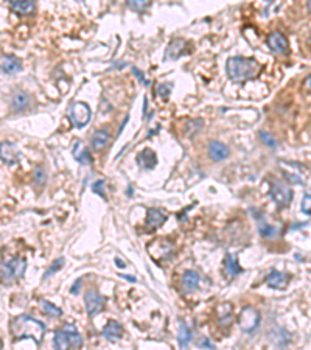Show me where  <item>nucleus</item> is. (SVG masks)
Listing matches in <instances>:
<instances>
[{
    "label": "nucleus",
    "instance_id": "1",
    "mask_svg": "<svg viewBox=\"0 0 311 350\" xmlns=\"http://www.w3.org/2000/svg\"><path fill=\"white\" fill-rule=\"evenodd\" d=\"M260 64L254 58H244V56H232L228 60L226 70L232 81L244 82L248 80L256 78L260 72Z\"/></svg>",
    "mask_w": 311,
    "mask_h": 350
},
{
    "label": "nucleus",
    "instance_id": "2",
    "mask_svg": "<svg viewBox=\"0 0 311 350\" xmlns=\"http://www.w3.org/2000/svg\"><path fill=\"white\" fill-rule=\"evenodd\" d=\"M44 333H46L44 324L32 316L22 314L16 319H12V322H11V334L14 336V340L30 338L39 346Z\"/></svg>",
    "mask_w": 311,
    "mask_h": 350
},
{
    "label": "nucleus",
    "instance_id": "3",
    "mask_svg": "<svg viewBox=\"0 0 311 350\" xmlns=\"http://www.w3.org/2000/svg\"><path fill=\"white\" fill-rule=\"evenodd\" d=\"M53 346L60 350L80 348L82 346V338L74 324H67L62 328L56 330L54 338H53Z\"/></svg>",
    "mask_w": 311,
    "mask_h": 350
},
{
    "label": "nucleus",
    "instance_id": "4",
    "mask_svg": "<svg viewBox=\"0 0 311 350\" xmlns=\"http://www.w3.org/2000/svg\"><path fill=\"white\" fill-rule=\"evenodd\" d=\"M26 270V262L24 257H14L8 262L0 264V282L2 284H14L22 278Z\"/></svg>",
    "mask_w": 311,
    "mask_h": 350
},
{
    "label": "nucleus",
    "instance_id": "5",
    "mask_svg": "<svg viewBox=\"0 0 311 350\" xmlns=\"http://www.w3.org/2000/svg\"><path fill=\"white\" fill-rule=\"evenodd\" d=\"M260 320H262V314L258 310H256L254 306H246L240 313V327H242L243 332L246 333H252L256 332L260 326Z\"/></svg>",
    "mask_w": 311,
    "mask_h": 350
},
{
    "label": "nucleus",
    "instance_id": "6",
    "mask_svg": "<svg viewBox=\"0 0 311 350\" xmlns=\"http://www.w3.org/2000/svg\"><path fill=\"white\" fill-rule=\"evenodd\" d=\"M70 120L74 122L76 128H84L90 120V108L88 103L78 102L70 108Z\"/></svg>",
    "mask_w": 311,
    "mask_h": 350
},
{
    "label": "nucleus",
    "instance_id": "7",
    "mask_svg": "<svg viewBox=\"0 0 311 350\" xmlns=\"http://www.w3.org/2000/svg\"><path fill=\"white\" fill-rule=\"evenodd\" d=\"M84 304H86L88 314L89 316H96L98 313L103 312L104 298L96 290H89L86 294H84Z\"/></svg>",
    "mask_w": 311,
    "mask_h": 350
},
{
    "label": "nucleus",
    "instance_id": "8",
    "mask_svg": "<svg viewBox=\"0 0 311 350\" xmlns=\"http://www.w3.org/2000/svg\"><path fill=\"white\" fill-rule=\"evenodd\" d=\"M266 44L268 47L271 48L272 53L280 54V56H285L290 52V44H288V39L282 34L280 32H272L266 39Z\"/></svg>",
    "mask_w": 311,
    "mask_h": 350
},
{
    "label": "nucleus",
    "instance_id": "9",
    "mask_svg": "<svg viewBox=\"0 0 311 350\" xmlns=\"http://www.w3.org/2000/svg\"><path fill=\"white\" fill-rule=\"evenodd\" d=\"M270 194H271V198L272 201L280 206V207H285L291 202L292 200V190L290 187H285V186H282L278 184V182H272V186H271V190H270Z\"/></svg>",
    "mask_w": 311,
    "mask_h": 350
},
{
    "label": "nucleus",
    "instance_id": "10",
    "mask_svg": "<svg viewBox=\"0 0 311 350\" xmlns=\"http://www.w3.org/2000/svg\"><path fill=\"white\" fill-rule=\"evenodd\" d=\"M207 151H208L210 159L215 160V162H221L224 159H228L229 154H230V150L228 148V145H224L222 142H218V140H212L207 146Z\"/></svg>",
    "mask_w": 311,
    "mask_h": 350
},
{
    "label": "nucleus",
    "instance_id": "11",
    "mask_svg": "<svg viewBox=\"0 0 311 350\" xmlns=\"http://www.w3.org/2000/svg\"><path fill=\"white\" fill-rule=\"evenodd\" d=\"M0 159L6 164H18L20 160V152L12 142H2L0 144Z\"/></svg>",
    "mask_w": 311,
    "mask_h": 350
},
{
    "label": "nucleus",
    "instance_id": "12",
    "mask_svg": "<svg viewBox=\"0 0 311 350\" xmlns=\"http://www.w3.org/2000/svg\"><path fill=\"white\" fill-rule=\"evenodd\" d=\"M6 2L10 4L11 10L20 16H30L36 10L34 0H6Z\"/></svg>",
    "mask_w": 311,
    "mask_h": 350
},
{
    "label": "nucleus",
    "instance_id": "13",
    "mask_svg": "<svg viewBox=\"0 0 311 350\" xmlns=\"http://www.w3.org/2000/svg\"><path fill=\"white\" fill-rule=\"evenodd\" d=\"M0 70L6 75H14L22 70V61L18 56H12V54L4 56V58L0 60Z\"/></svg>",
    "mask_w": 311,
    "mask_h": 350
},
{
    "label": "nucleus",
    "instance_id": "14",
    "mask_svg": "<svg viewBox=\"0 0 311 350\" xmlns=\"http://www.w3.org/2000/svg\"><path fill=\"white\" fill-rule=\"evenodd\" d=\"M30 103H32V95L28 92H16L12 95L11 98V109L14 112H24L28 108H30Z\"/></svg>",
    "mask_w": 311,
    "mask_h": 350
},
{
    "label": "nucleus",
    "instance_id": "15",
    "mask_svg": "<svg viewBox=\"0 0 311 350\" xmlns=\"http://www.w3.org/2000/svg\"><path fill=\"white\" fill-rule=\"evenodd\" d=\"M186 48H187V42H186V40H184V39H173V40L168 44L164 58H165V60L174 61V60L179 58V56L184 54V50H186Z\"/></svg>",
    "mask_w": 311,
    "mask_h": 350
},
{
    "label": "nucleus",
    "instance_id": "16",
    "mask_svg": "<svg viewBox=\"0 0 311 350\" xmlns=\"http://www.w3.org/2000/svg\"><path fill=\"white\" fill-rule=\"evenodd\" d=\"M290 276L286 272H280V271H271V274H268L266 277V284L268 286L276 288V290H282L285 288L290 284Z\"/></svg>",
    "mask_w": 311,
    "mask_h": 350
},
{
    "label": "nucleus",
    "instance_id": "17",
    "mask_svg": "<svg viewBox=\"0 0 311 350\" xmlns=\"http://www.w3.org/2000/svg\"><path fill=\"white\" fill-rule=\"evenodd\" d=\"M137 162L145 170H151V168L158 165V156H156V152L151 148H145L137 154Z\"/></svg>",
    "mask_w": 311,
    "mask_h": 350
},
{
    "label": "nucleus",
    "instance_id": "18",
    "mask_svg": "<svg viewBox=\"0 0 311 350\" xmlns=\"http://www.w3.org/2000/svg\"><path fill=\"white\" fill-rule=\"evenodd\" d=\"M166 220V215L162 212V210L159 208H148V212H146V228L148 229H158L160 228L162 224L165 222Z\"/></svg>",
    "mask_w": 311,
    "mask_h": 350
},
{
    "label": "nucleus",
    "instance_id": "19",
    "mask_svg": "<svg viewBox=\"0 0 311 350\" xmlns=\"http://www.w3.org/2000/svg\"><path fill=\"white\" fill-rule=\"evenodd\" d=\"M72 154L74 158L81 164V165H92V156H90V151L88 148H84V145L80 142V140H76V142L74 144V150H72Z\"/></svg>",
    "mask_w": 311,
    "mask_h": 350
},
{
    "label": "nucleus",
    "instance_id": "20",
    "mask_svg": "<svg viewBox=\"0 0 311 350\" xmlns=\"http://www.w3.org/2000/svg\"><path fill=\"white\" fill-rule=\"evenodd\" d=\"M103 336L109 341H117L123 336V327L117 320H109L103 328Z\"/></svg>",
    "mask_w": 311,
    "mask_h": 350
},
{
    "label": "nucleus",
    "instance_id": "21",
    "mask_svg": "<svg viewBox=\"0 0 311 350\" xmlns=\"http://www.w3.org/2000/svg\"><path fill=\"white\" fill-rule=\"evenodd\" d=\"M110 142V134L106 130H98L94 132L90 145L95 151H102L104 146H108V144Z\"/></svg>",
    "mask_w": 311,
    "mask_h": 350
},
{
    "label": "nucleus",
    "instance_id": "22",
    "mask_svg": "<svg viewBox=\"0 0 311 350\" xmlns=\"http://www.w3.org/2000/svg\"><path fill=\"white\" fill-rule=\"evenodd\" d=\"M224 272H226V276H229V277H236L238 274L243 272V268L240 266L235 256H232V254L226 256V258H224Z\"/></svg>",
    "mask_w": 311,
    "mask_h": 350
},
{
    "label": "nucleus",
    "instance_id": "23",
    "mask_svg": "<svg viewBox=\"0 0 311 350\" xmlns=\"http://www.w3.org/2000/svg\"><path fill=\"white\" fill-rule=\"evenodd\" d=\"M198 285H200V276H198V272L194 271H186L182 274V288L184 291H194L198 288Z\"/></svg>",
    "mask_w": 311,
    "mask_h": 350
},
{
    "label": "nucleus",
    "instance_id": "24",
    "mask_svg": "<svg viewBox=\"0 0 311 350\" xmlns=\"http://www.w3.org/2000/svg\"><path fill=\"white\" fill-rule=\"evenodd\" d=\"M271 342L277 347H286L291 342V334L285 328H276L271 333Z\"/></svg>",
    "mask_w": 311,
    "mask_h": 350
},
{
    "label": "nucleus",
    "instance_id": "25",
    "mask_svg": "<svg viewBox=\"0 0 311 350\" xmlns=\"http://www.w3.org/2000/svg\"><path fill=\"white\" fill-rule=\"evenodd\" d=\"M218 318L222 326H229L232 320V305L230 304H222L218 306Z\"/></svg>",
    "mask_w": 311,
    "mask_h": 350
},
{
    "label": "nucleus",
    "instance_id": "26",
    "mask_svg": "<svg viewBox=\"0 0 311 350\" xmlns=\"http://www.w3.org/2000/svg\"><path fill=\"white\" fill-rule=\"evenodd\" d=\"M192 336H193V333H192L190 327L186 324V322H180V327H179V344H180V347H187L190 344V341H192Z\"/></svg>",
    "mask_w": 311,
    "mask_h": 350
},
{
    "label": "nucleus",
    "instance_id": "27",
    "mask_svg": "<svg viewBox=\"0 0 311 350\" xmlns=\"http://www.w3.org/2000/svg\"><path fill=\"white\" fill-rule=\"evenodd\" d=\"M40 306H42V310H44V313L50 318H61L62 316V310L60 306H56L53 305L52 302L48 300H40Z\"/></svg>",
    "mask_w": 311,
    "mask_h": 350
},
{
    "label": "nucleus",
    "instance_id": "28",
    "mask_svg": "<svg viewBox=\"0 0 311 350\" xmlns=\"http://www.w3.org/2000/svg\"><path fill=\"white\" fill-rule=\"evenodd\" d=\"M126 5L134 11L142 12V11H146L150 8L151 0H126Z\"/></svg>",
    "mask_w": 311,
    "mask_h": 350
},
{
    "label": "nucleus",
    "instance_id": "29",
    "mask_svg": "<svg viewBox=\"0 0 311 350\" xmlns=\"http://www.w3.org/2000/svg\"><path fill=\"white\" fill-rule=\"evenodd\" d=\"M33 180H34V184L42 188L46 186V180H47V176H46V170L42 166H38L36 170H34V174H33Z\"/></svg>",
    "mask_w": 311,
    "mask_h": 350
},
{
    "label": "nucleus",
    "instance_id": "30",
    "mask_svg": "<svg viewBox=\"0 0 311 350\" xmlns=\"http://www.w3.org/2000/svg\"><path fill=\"white\" fill-rule=\"evenodd\" d=\"M258 232L263 238H272L276 236L277 234V229L274 226H271V224H266V222H260L258 226Z\"/></svg>",
    "mask_w": 311,
    "mask_h": 350
},
{
    "label": "nucleus",
    "instance_id": "31",
    "mask_svg": "<svg viewBox=\"0 0 311 350\" xmlns=\"http://www.w3.org/2000/svg\"><path fill=\"white\" fill-rule=\"evenodd\" d=\"M202 120L200 118V120H194V122H190L187 126H186V134L188 136V137H193L198 131H200L201 128H202Z\"/></svg>",
    "mask_w": 311,
    "mask_h": 350
},
{
    "label": "nucleus",
    "instance_id": "32",
    "mask_svg": "<svg viewBox=\"0 0 311 350\" xmlns=\"http://www.w3.org/2000/svg\"><path fill=\"white\" fill-rule=\"evenodd\" d=\"M258 136H260L262 142H263L264 145H268L270 148H276V146H277V140H276L271 134H268L266 131H260Z\"/></svg>",
    "mask_w": 311,
    "mask_h": 350
},
{
    "label": "nucleus",
    "instance_id": "33",
    "mask_svg": "<svg viewBox=\"0 0 311 350\" xmlns=\"http://www.w3.org/2000/svg\"><path fill=\"white\" fill-rule=\"evenodd\" d=\"M64 266V258H58V260H54L53 262V264L50 266V268L47 270V272H46V276H44V278H48V277H52L56 271H60L61 268Z\"/></svg>",
    "mask_w": 311,
    "mask_h": 350
},
{
    "label": "nucleus",
    "instance_id": "34",
    "mask_svg": "<svg viewBox=\"0 0 311 350\" xmlns=\"http://www.w3.org/2000/svg\"><path fill=\"white\" fill-rule=\"evenodd\" d=\"M302 214L306 216H311V194H304L302 202H300Z\"/></svg>",
    "mask_w": 311,
    "mask_h": 350
},
{
    "label": "nucleus",
    "instance_id": "35",
    "mask_svg": "<svg viewBox=\"0 0 311 350\" xmlns=\"http://www.w3.org/2000/svg\"><path fill=\"white\" fill-rule=\"evenodd\" d=\"M172 88H173V82H164V84H160V86L158 88V95L162 96V98H168L170 92H172Z\"/></svg>",
    "mask_w": 311,
    "mask_h": 350
},
{
    "label": "nucleus",
    "instance_id": "36",
    "mask_svg": "<svg viewBox=\"0 0 311 350\" xmlns=\"http://www.w3.org/2000/svg\"><path fill=\"white\" fill-rule=\"evenodd\" d=\"M103 186H104V180H96L95 184L92 186V192L96 193V194H100L102 198H106V193L103 192Z\"/></svg>",
    "mask_w": 311,
    "mask_h": 350
},
{
    "label": "nucleus",
    "instance_id": "37",
    "mask_svg": "<svg viewBox=\"0 0 311 350\" xmlns=\"http://www.w3.org/2000/svg\"><path fill=\"white\" fill-rule=\"evenodd\" d=\"M132 72H134L136 78H137L140 82H144L145 86H148V84H150V81H148V80H145V74H144V72H140V70H138L137 67H132Z\"/></svg>",
    "mask_w": 311,
    "mask_h": 350
},
{
    "label": "nucleus",
    "instance_id": "38",
    "mask_svg": "<svg viewBox=\"0 0 311 350\" xmlns=\"http://www.w3.org/2000/svg\"><path fill=\"white\" fill-rule=\"evenodd\" d=\"M200 347H207V348H215V346L214 344H212L207 338H204L201 342H200Z\"/></svg>",
    "mask_w": 311,
    "mask_h": 350
},
{
    "label": "nucleus",
    "instance_id": "39",
    "mask_svg": "<svg viewBox=\"0 0 311 350\" xmlns=\"http://www.w3.org/2000/svg\"><path fill=\"white\" fill-rule=\"evenodd\" d=\"M144 116H145L146 118L150 117V114H148V98H146V96L144 98Z\"/></svg>",
    "mask_w": 311,
    "mask_h": 350
},
{
    "label": "nucleus",
    "instance_id": "40",
    "mask_svg": "<svg viewBox=\"0 0 311 350\" xmlns=\"http://www.w3.org/2000/svg\"><path fill=\"white\" fill-rule=\"evenodd\" d=\"M304 84H305L306 90H308V92H311V75H308V76L305 78V82H304Z\"/></svg>",
    "mask_w": 311,
    "mask_h": 350
},
{
    "label": "nucleus",
    "instance_id": "41",
    "mask_svg": "<svg viewBox=\"0 0 311 350\" xmlns=\"http://www.w3.org/2000/svg\"><path fill=\"white\" fill-rule=\"evenodd\" d=\"M116 263H117V266H122V268L124 266V263H123V260H122V258H116Z\"/></svg>",
    "mask_w": 311,
    "mask_h": 350
},
{
    "label": "nucleus",
    "instance_id": "42",
    "mask_svg": "<svg viewBox=\"0 0 311 350\" xmlns=\"http://www.w3.org/2000/svg\"><path fill=\"white\" fill-rule=\"evenodd\" d=\"M308 11L311 12V0H308Z\"/></svg>",
    "mask_w": 311,
    "mask_h": 350
},
{
    "label": "nucleus",
    "instance_id": "43",
    "mask_svg": "<svg viewBox=\"0 0 311 350\" xmlns=\"http://www.w3.org/2000/svg\"><path fill=\"white\" fill-rule=\"evenodd\" d=\"M2 346H4V344H2V341H0V348H2Z\"/></svg>",
    "mask_w": 311,
    "mask_h": 350
}]
</instances>
